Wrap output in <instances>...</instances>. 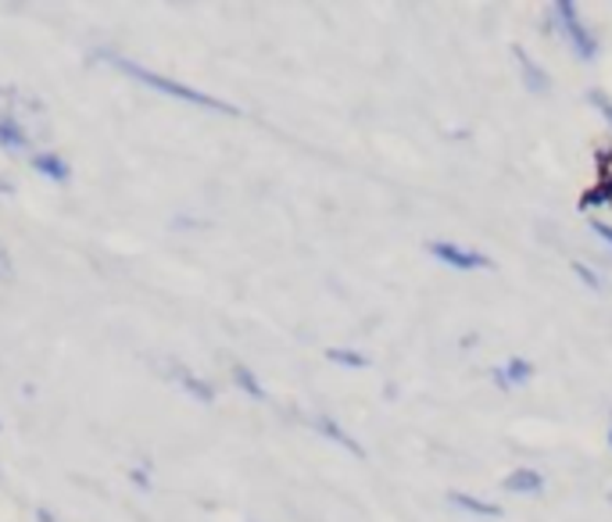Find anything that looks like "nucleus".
Segmentation results:
<instances>
[{
    "instance_id": "obj_21",
    "label": "nucleus",
    "mask_w": 612,
    "mask_h": 522,
    "mask_svg": "<svg viewBox=\"0 0 612 522\" xmlns=\"http://www.w3.org/2000/svg\"><path fill=\"white\" fill-rule=\"evenodd\" d=\"M0 194H15V183H11L8 176H0Z\"/></svg>"
},
{
    "instance_id": "obj_14",
    "label": "nucleus",
    "mask_w": 612,
    "mask_h": 522,
    "mask_svg": "<svg viewBox=\"0 0 612 522\" xmlns=\"http://www.w3.org/2000/svg\"><path fill=\"white\" fill-rule=\"evenodd\" d=\"M326 361L340 369H369V355L354 351V347H326Z\"/></svg>"
},
{
    "instance_id": "obj_18",
    "label": "nucleus",
    "mask_w": 612,
    "mask_h": 522,
    "mask_svg": "<svg viewBox=\"0 0 612 522\" xmlns=\"http://www.w3.org/2000/svg\"><path fill=\"white\" fill-rule=\"evenodd\" d=\"M11 275H15V261H11L8 248L0 243V280H11Z\"/></svg>"
},
{
    "instance_id": "obj_9",
    "label": "nucleus",
    "mask_w": 612,
    "mask_h": 522,
    "mask_svg": "<svg viewBox=\"0 0 612 522\" xmlns=\"http://www.w3.org/2000/svg\"><path fill=\"white\" fill-rule=\"evenodd\" d=\"M30 165H33L36 176H44V180L58 183V186H65L68 180H73V168H68V162L58 151H36L30 157Z\"/></svg>"
},
{
    "instance_id": "obj_22",
    "label": "nucleus",
    "mask_w": 612,
    "mask_h": 522,
    "mask_svg": "<svg viewBox=\"0 0 612 522\" xmlns=\"http://www.w3.org/2000/svg\"><path fill=\"white\" fill-rule=\"evenodd\" d=\"M36 522H58V519H54L47 509H40V512H36Z\"/></svg>"
},
{
    "instance_id": "obj_19",
    "label": "nucleus",
    "mask_w": 612,
    "mask_h": 522,
    "mask_svg": "<svg viewBox=\"0 0 612 522\" xmlns=\"http://www.w3.org/2000/svg\"><path fill=\"white\" fill-rule=\"evenodd\" d=\"M591 229L598 233V240H605L609 248H612V226H609V222H598V219H594V222H591Z\"/></svg>"
},
{
    "instance_id": "obj_12",
    "label": "nucleus",
    "mask_w": 612,
    "mask_h": 522,
    "mask_svg": "<svg viewBox=\"0 0 612 522\" xmlns=\"http://www.w3.org/2000/svg\"><path fill=\"white\" fill-rule=\"evenodd\" d=\"M577 208L588 211V208H612V176H602L594 186H588L580 197H577Z\"/></svg>"
},
{
    "instance_id": "obj_6",
    "label": "nucleus",
    "mask_w": 612,
    "mask_h": 522,
    "mask_svg": "<svg viewBox=\"0 0 612 522\" xmlns=\"http://www.w3.org/2000/svg\"><path fill=\"white\" fill-rule=\"evenodd\" d=\"M502 490L505 494H523V498H534L545 490V472L534 469V466H520L502 476Z\"/></svg>"
},
{
    "instance_id": "obj_1",
    "label": "nucleus",
    "mask_w": 612,
    "mask_h": 522,
    "mask_svg": "<svg viewBox=\"0 0 612 522\" xmlns=\"http://www.w3.org/2000/svg\"><path fill=\"white\" fill-rule=\"evenodd\" d=\"M94 57H97V62H105L108 68L122 72V76H130L133 83L147 86V90L179 100V105L208 108V111H219V115H237V111H240L237 105H230V100H219V97H211V94H205V90H194V86L179 83V79H173V76H165V72H154V68L140 65V62H130V57H125V54H116V51H97Z\"/></svg>"
},
{
    "instance_id": "obj_5",
    "label": "nucleus",
    "mask_w": 612,
    "mask_h": 522,
    "mask_svg": "<svg viewBox=\"0 0 612 522\" xmlns=\"http://www.w3.org/2000/svg\"><path fill=\"white\" fill-rule=\"evenodd\" d=\"M534 372H537V369H534L531 358L512 355V358H505V366L491 369V380H494L498 390H516V387H523V383H531Z\"/></svg>"
},
{
    "instance_id": "obj_2",
    "label": "nucleus",
    "mask_w": 612,
    "mask_h": 522,
    "mask_svg": "<svg viewBox=\"0 0 612 522\" xmlns=\"http://www.w3.org/2000/svg\"><path fill=\"white\" fill-rule=\"evenodd\" d=\"M551 25H555V33L569 43V51H573L580 62H594L598 40L588 29V22H583V14H580V8L573 4V0H555L551 4Z\"/></svg>"
},
{
    "instance_id": "obj_7",
    "label": "nucleus",
    "mask_w": 612,
    "mask_h": 522,
    "mask_svg": "<svg viewBox=\"0 0 612 522\" xmlns=\"http://www.w3.org/2000/svg\"><path fill=\"white\" fill-rule=\"evenodd\" d=\"M448 504H455L459 512L477 515V519H505V509L498 501H483L477 494H466V490H448Z\"/></svg>"
},
{
    "instance_id": "obj_11",
    "label": "nucleus",
    "mask_w": 612,
    "mask_h": 522,
    "mask_svg": "<svg viewBox=\"0 0 612 522\" xmlns=\"http://www.w3.org/2000/svg\"><path fill=\"white\" fill-rule=\"evenodd\" d=\"M176 380H179V387L187 390V394L194 398V401H201V404H211L216 401V387H211L205 376H197V372H190V369H176Z\"/></svg>"
},
{
    "instance_id": "obj_8",
    "label": "nucleus",
    "mask_w": 612,
    "mask_h": 522,
    "mask_svg": "<svg viewBox=\"0 0 612 522\" xmlns=\"http://www.w3.org/2000/svg\"><path fill=\"white\" fill-rule=\"evenodd\" d=\"M33 148V137L30 129H25V122L19 119V115H0V151H30Z\"/></svg>"
},
{
    "instance_id": "obj_13",
    "label": "nucleus",
    "mask_w": 612,
    "mask_h": 522,
    "mask_svg": "<svg viewBox=\"0 0 612 522\" xmlns=\"http://www.w3.org/2000/svg\"><path fill=\"white\" fill-rule=\"evenodd\" d=\"M230 376H233V387L244 390L248 398H254V401H265V398H269L265 387H262V380H259V372H254L251 366H244V361H237Z\"/></svg>"
},
{
    "instance_id": "obj_15",
    "label": "nucleus",
    "mask_w": 612,
    "mask_h": 522,
    "mask_svg": "<svg viewBox=\"0 0 612 522\" xmlns=\"http://www.w3.org/2000/svg\"><path fill=\"white\" fill-rule=\"evenodd\" d=\"M569 269H573L577 280H580L583 286H588V290H594V294H598V290H605V280L588 265V261H580V258H577V261H569Z\"/></svg>"
},
{
    "instance_id": "obj_23",
    "label": "nucleus",
    "mask_w": 612,
    "mask_h": 522,
    "mask_svg": "<svg viewBox=\"0 0 612 522\" xmlns=\"http://www.w3.org/2000/svg\"><path fill=\"white\" fill-rule=\"evenodd\" d=\"M605 441H609V447H612V415H609V437H605Z\"/></svg>"
},
{
    "instance_id": "obj_16",
    "label": "nucleus",
    "mask_w": 612,
    "mask_h": 522,
    "mask_svg": "<svg viewBox=\"0 0 612 522\" xmlns=\"http://www.w3.org/2000/svg\"><path fill=\"white\" fill-rule=\"evenodd\" d=\"M588 105L612 126V97L605 90H588Z\"/></svg>"
},
{
    "instance_id": "obj_17",
    "label": "nucleus",
    "mask_w": 612,
    "mask_h": 522,
    "mask_svg": "<svg viewBox=\"0 0 612 522\" xmlns=\"http://www.w3.org/2000/svg\"><path fill=\"white\" fill-rule=\"evenodd\" d=\"M594 168H598V180L612 176V148H598L594 151Z\"/></svg>"
},
{
    "instance_id": "obj_4",
    "label": "nucleus",
    "mask_w": 612,
    "mask_h": 522,
    "mask_svg": "<svg viewBox=\"0 0 612 522\" xmlns=\"http://www.w3.org/2000/svg\"><path fill=\"white\" fill-rule=\"evenodd\" d=\"M512 57H516V65H520V79H523V86L526 90H531L534 97H545V94H551V76L545 68H540V62L537 57L526 51V47H512Z\"/></svg>"
},
{
    "instance_id": "obj_10",
    "label": "nucleus",
    "mask_w": 612,
    "mask_h": 522,
    "mask_svg": "<svg viewBox=\"0 0 612 522\" xmlns=\"http://www.w3.org/2000/svg\"><path fill=\"white\" fill-rule=\"evenodd\" d=\"M312 426H316V433H323L326 441H334V444H340V447H345V452L359 455V458L365 455V447H362L359 441H354L351 433H348L345 426H340L334 415H323V412H319V415H312Z\"/></svg>"
},
{
    "instance_id": "obj_3",
    "label": "nucleus",
    "mask_w": 612,
    "mask_h": 522,
    "mask_svg": "<svg viewBox=\"0 0 612 522\" xmlns=\"http://www.w3.org/2000/svg\"><path fill=\"white\" fill-rule=\"evenodd\" d=\"M426 251H430V258L440 261V265L451 269V272H488V269H494V261L483 251L466 248V243H455V240H430L426 243Z\"/></svg>"
},
{
    "instance_id": "obj_24",
    "label": "nucleus",
    "mask_w": 612,
    "mask_h": 522,
    "mask_svg": "<svg viewBox=\"0 0 612 522\" xmlns=\"http://www.w3.org/2000/svg\"><path fill=\"white\" fill-rule=\"evenodd\" d=\"M605 498H609V504H612V490H609V494H605Z\"/></svg>"
},
{
    "instance_id": "obj_20",
    "label": "nucleus",
    "mask_w": 612,
    "mask_h": 522,
    "mask_svg": "<svg viewBox=\"0 0 612 522\" xmlns=\"http://www.w3.org/2000/svg\"><path fill=\"white\" fill-rule=\"evenodd\" d=\"M130 480H133L136 487H144V490L151 487V476H147V469H140V466H136V469H130Z\"/></svg>"
}]
</instances>
